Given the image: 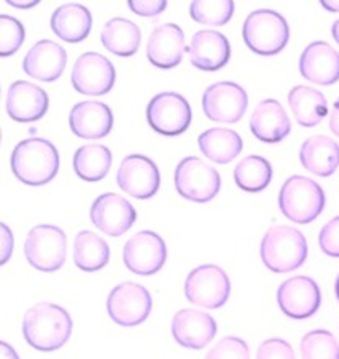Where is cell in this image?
Segmentation results:
<instances>
[{"mask_svg":"<svg viewBox=\"0 0 339 359\" xmlns=\"http://www.w3.org/2000/svg\"><path fill=\"white\" fill-rule=\"evenodd\" d=\"M291 107L297 123L303 128H313L321 123L328 114V102L325 95L310 87H293L289 93Z\"/></svg>","mask_w":339,"mask_h":359,"instance_id":"83f0119b","label":"cell"},{"mask_svg":"<svg viewBox=\"0 0 339 359\" xmlns=\"http://www.w3.org/2000/svg\"><path fill=\"white\" fill-rule=\"evenodd\" d=\"M235 12V2L232 0H194L189 5V13L194 22L212 27H222L230 22Z\"/></svg>","mask_w":339,"mask_h":359,"instance_id":"d6a6232c","label":"cell"},{"mask_svg":"<svg viewBox=\"0 0 339 359\" xmlns=\"http://www.w3.org/2000/svg\"><path fill=\"white\" fill-rule=\"evenodd\" d=\"M137 212L126 198L116 193H104L90 208V221L98 231L109 237L126 233L136 222Z\"/></svg>","mask_w":339,"mask_h":359,"instance_id":"9a60e30c","label":"cell"},{"mask_svg":"<svg viewBox=\"0 0 339 359\" xmlns=\"http://www.w3.org/2000/svg\"><path fill=\"white\" fill-rule=\"evenodd\" d=\"M23 250L33 268L44 273L57 271L66 263L67 237L62 229L41 224L28 232Z\"/></svg>","mask_w":339,"mask_h":359,"instance_id":"8992f818","label":"cell"},{"mask_svg":"<svg viewBox=\"0 0 339 359\" xmlns=\"http://www.w3.org/2000/svg\"><path fill=\"white\" fill-rule=\"evenodd\" d=\"M113 111L108 104L97 100L77 103L69 114L72 133L82 139L106 137L113 129Z\"/></svg>","mask_w":339,"mask_h":359,"instance_id":"44dd1931","label":"cell"},{"mask_svg":"<svg viewBox=\"0 0 339 359\" xmlns=\"http://www.w3.org/2000/svg\"><path fill=\"white\" fill-rule=\"evenodd\" d=\"M232 291L227 273L217 265L194 268L184 281V296L194 306L221 309L228 301Z\"/></svg>","mask_w":339,"mask_h":359,"instance_id":"ba28073f","label":"cell"},{"mask_svg":"<svg viewBox=\"0 0 339 359\" xmlns=\"http://www.w3.org/2000/svg\"><path fill=\"white\" fill-rule=\"evenodd\" d=\"M25 27L10 15H0V56H12L25 41Z\"/></svg>","mask_w":339,"mask_h":359,"instance_id":"e575fe53","label":"cell"},{"mask_svg":"<svg viewBox=\"0 0 339 359\" xmlns=\"http://www.w3.org/2000/svg\"><path fill=\"white\" fill-rule=\"evenodd\" d=\"M168 257L167 243L158 233L152 231H141L132 236L124 245L123 258L129 271L152 276L160 271Z\"/></svg>","mask_w":339,"mask_h":359,"instance_id":"8fae6325","label":"cell"},{"mask_svg":"<svg viewBox=\"0 0 339 359\" xmlns=\"http://www.w3.org/2000/svg\"><path fill=\"white\" fill-rule=\"evenodd\" d=\"M172 333L181 346L189 350H202L216 337L217 323L207 312L183 309L174 313Z\"/></svg>","mask_w":339,"mask_h":359,"instance_id":"e0dca14e","label":"cell"},{"mask_svg":"<svg viewBox=\"0 0 339 359\" xmlns=\"http://www.w3.org/2000/svg\"><path fill=\"white\" fill-rule=\"evenodd\" d=\"M330 129L335 136L339 137V98L335 103V107H333V111L330 114Z\"/></svg>","mask_w":339,"mask_h":359,"instance_id":"60d3db41","label":"cell"},{"mask_svg":"<svg viewBox=\"0 0 339 359\" xmlns=\"http://www.w3.org/2000/svg\"><path fill=\"white\" fill-rule=\"evenodd\" d=\"M300 163L317 177H331L339 167V146L331 137L313 136L300 147Z\"/></svg>","mask_w":339,"mask_h":359,"instance_id":"d4e9b609","label":"cell"},{"mask_svg":"<svg viewBox=\"0 0 339 359\" xmlns=\"http://www.w3.org/2000/svg\"><path fill=\"white\" fill-rule=\"evenodd\" d=\"M204 359H250V346L238 337H226L207 351Z\"/></svg>","mask_w":339,"mask_h":359,"instance_id":"d590c367","label":"cell"},{"mask_svg":"<svg viewBox=\"0 0 339 359\" xmlns=\"http://www.w3.org/2000/svg\"><path fill=\"white\" fill-rule=\"evenodd\" d=\"M116 182L129 196L148 199L155 196L160 188V172L155 163L146 156H127L118 168Z\"/></svg>","mask_w":339,"mask_h":359,"instance_id":"2e32d148","label":"cell"},{"mask_svg":"<svg viewBox=\"0 0 339 359\" xmlns=\"http://www.w3.org/2000/svg\"><path fill=\"white\" fill-rule=\"evenodd\" d=\"M191 119L188 100L177 92L158 93L147 104V123L162 136H179L189 128Z\"/></svg>","mask_w":339,"mask_h":359,"instance_id":"30bf717a","label":"cell"},{"mask_svg":"<svg viewBox=\"0 0 339 359\" xmlns=\"http://www.w3.org/2000/svg\"><path fill=\"white\" fill-rule=\"evenodd\" d=\"M92 13L81 4H66L56 8L51 17V28L57 38L67 43H81L92 29Z\"/></svg>","mask_w":339,"mask_h":359,"instance_id":"484cf974","label":"cell"},{"mask_svg":"<svg viewBox=\"0 0 339 359\" xmlns=\"http://www.w3.org/2000/svg\"><path fill=\"white\" fill-rule=\"evenodd\" d=\"M8 5H12V7H18V8H32L34 5L39 4V0H32V2H18V0H7Z\"/></svg>","mask_w":339,"mask_h":359,"instance_id":"7bdbcfd3","label":"cell"},{"mask_svg":"<svg viewBox=\"0 0 339 359\" xmlns=\"http://www.w3.org/2000/svg\"><path fill=\"white\" fill-rule=\"evenodd\" d=\"M256 359H296L291 343L282 338H269L258 348Z\"/></svg>","mask_w":339,"mask_h":359,"instance_id":"8d00e7d4","label":"cell"},{"mask_svg":"<svg viewBox=\"0 0 339 359\" xmlns=\"http://www.w3.org/2000/svg\"><path fill=\"white\" fill-rule=\"evenodd\" d=\"M72 318L66 309L51 302H39L23 317V337L38 351H56L69 341Z\"/></svg>","mask_w":339,"mask_h":359,"instance_id":"6da1fadb","label":"cell"},{"mask_svg":"<svg viewBox=\"0 0 339 359\" xmlns=\"http://www.w3.org/2000/svg\"><path fill=\"white\" fill-rule=\"evenodd\" d=\"M326 196L312 178L293 175L284 182L279 191V208L289 221L310 224L325 209Z\"/></svg>","mask_w":339,"mask_h":359,"instance_id":"277c9868","label":"cell"},{"mask_svg":"<svg viewBox=\"0 0 339 359\" xmlns=\"http://www.w3.org/2000/svg\"><path fill=\"white\" fill-rule=\"evenodd\" d=\"M318 242L325 255L339 258V216L323 226Z\"/></svg>","mask_w":339,"mask_h":359,"instance_id":"74e56055","label":"cell"},{"mask_svg":"<svg viewBox=\"0 0 339 359\" xmlns=\"http://www.w3.org/2000/svg\"><path fill=\"white\" fill-rule=\"evenodd\" d=\"M0 350H2V359H20L17 351L13 350L12 346L8 345V343L2 341V345H0Z\"/></svg>","mask_w":339,"mask_h":359,"instance_id":"b9f144b4","label":"cell"},{"mask_svg":"<svg viewBox=\"0 0 339 359\" xmlns=\"http://www.w3.org/2000/svg\"><path fill=\"white\" fill-rule=\"evenodd\" d=\"M199 149L209 161L214 163L232 162L233 158L240 156L243 149V141L238 133L228 128H212L204 131L198 139Z\"/></svg>","mask_w":339,"mask_h":359,"instance_id":"4316f807","label":"cell"},{"mask_svg":"<svg viewBox=\"0 0 339 359\" xmlns=\"http://www.w3.org/2000/svg\"><path fill=\"white\" fill-rule=\"evenodd\" d=\"M250 128L254 137L263 142L272 144L286 139L291 133L292 124L282 104L277 100L268 98L258 103V107L254 108L250 118Z\"/></svg>","mask_w":339,"mask_h":359,"instance_id":"cb8c5ba5","label":"cell"},{"mask_svg":"<svg viewBox=\"0 0 339 359\" xmlns=\"http://www.w3.org/2000/svg\"><path fill=\"white\" fill-rule=\"evenodd\" d=\"M186 51L194 67L199 71L214 72L222 69L230 59V43L222 33L214 29H201L194 33Z\"/></svg>","mask_w":339,"mask_h":359,"instance_id":"ffe728a7","label":"cell"},{"mask_svg":"<svg viewBox=\"0 0 339 359\" xmlns=\"http://www.w3.org/2000/svg\"><path fill=\"white\" fill-rule=\"evenodd\" d=\"M237 187L248 193L263 191L272 180V167L264 157L250 156L238 163L233 172Z\"/></svg>","mask_w":339,"mask_h":359,"instance_id":"1f68e13d","label":"cell"},{"mask_svg":"<svg viewBox=\"0 0 339 359\" xmlns=\"http://www.w3.org/2000/svg\"><path fill=\"white\" fill-rule=\"evenodd\" d=\"M302 359H339V343L328 330H313L300 341Z\"/></svg>","mask_w":339,"mask_h":359,"instance_id":"836d02e7","label":"cell"},{"mask_svg":"<svg viewBox=\"0 0 339 359\" xmlns=\"http://www.w3.org/2000/svg\"><path fill=\"white\" fill-rule=\"evenodd\" d=\"M219 172L198 157H186L174 170V187L184 199L193 203H209L221 191Z\"/></svg>","mask_w":339,"mask_h":359,"instance_id":"52a82bcc","label":"cell"},{"mask_svg":"<svg viewBox=\"0 0 339 359\" xmlns=\"http://www.w3.org/2000/svg\"><path fill=\"white\" fill-rule=\"evenodd\" d=\"M49 97L41 87L34 83L17 81L8 88L7 113L18 123H34L46 114Z\"/></svg>","mask_w":339,"mask_h":359,"instance_id":"d6986e66","label":"cell"},{"mask_svg":"<svg viewBox=\"0 0 339 359\" xmlns=\"http://www.w3.org/2000/svg\"><path fill=\"white\" fill-rule=\"evenodd\" d=\"M109 247L95 232L82 231L74 242V263L82 271H98L108 265Z\"/></svg>","mask_w":339,"mask_h":359,"instance_id":"f546056e","label":"cell"},{"mask_svg":"<svg viewBox=\"0 0 339 359\" xmlns=\"http://www.w3.org/2000/svg\"><path fill=\"white\" fill-rule=\"evenodd\" d=\"M243 39L253 53L261 56L281 53L289 43L287 20L274 10H254L243 23Z\"/></svg>","mask_w":339,"mask_h":359,"instance_id":"5b68a950","label":"cell"},{"mask_svg":"<svg viewBox=\"0 0 339 359\" xmlns=\"http://www.w3.org/2000/svg\"><path fill=\"white\" fill-rule=\"evenodd\" d=\"M298 69L312 83L333 86L339 81V53L325 41H315L303 49Z\"/></svg>","mask_w":339,"mask_h":359,"instance_id":"ac0fdd59","label":"cell"},{"mask_svg":"<svg viewBox=\"0 0 339 359\" xmlns=\"http://www.w3.org/2000/svg\"><path fill=\"white\" fill-rule=\"evenodd\" d=\"M321 5L330 12H339V2H331V0H321Z\"/></svg>","mask_w":339,"mask_h":359,"instance_id":"ee69618b","label":"cell"},{"mask_svg":"<svg viewBox=\"0 0 339 359\" xmlns=\"http://www.w3.org/2000/svg\"><path fill=\"white\" fill-rule=\"evenodd\" d=\"M10 167L22 183L41 187L57 175L59 152L48 139H25L13 149Z\"/></svg>","mask_w":339,"mask_h":359,"instance_id":"7a4b0ae2","label":"cell"},{"mask_svg":"<svg viewBox=\"0 0 339 359\" xmlns=\"http://www.w3.org/2000/svg\"><path fill=\"white\" fill-rule=\"evenodd\" d=\"M141 29L131 20L111 18L102 29V43L109 53L129 57L141 46Z\"/></svg>","mask_w":339,"mask_h":359,"instance_id":"f1b7e54d","label":"cell"},{"mask_svg":"<svg viewBox=\"0 0 339 359\" xmlns=\"http://www.w3.org/2000/svg\"><path fill=\"white\" fill-rule=\"evenodd\" d=\"M259 255L272 273H289L307 260L308 245L303 233L291 226H274L264 233Z\"/></svg>","mask_w":339,"mask_h":359,"instance_id":"3957f363","label":"cell"},{"mask_svg":"<svg viewBox=\"0 0 339 359\" xmlns=\"http://www.w3.org/2000/svg\"><path fill=\"white\" fill-rule=\"evenodd\" d=\"M335 291H336V297H338V301H339V274H338V278H336V284H335Z\"/></svg>","mask_w":339,"mask_h":359,"instance_id":"bcb514c9","label":"cell"},{"mask_svg":"<svg viewBox=\"0 0 339 359\" xmlns=\"http://www.w3.org/2000/svg\"><path fill=\"white\" fill-rule=\"evenodd\" d=\"M202 108L211 121L238 123L248 108V95L245 88L235 82H217L204 92Z\"/></svg>","mask_w":339,"mask_h":359,"instance_id":"7c38bea8","label":"cell"},{"mask_svg":"<svg viewBox=\"0 0 339 359\" xmlns=\"http://www.w3.org/2000/svg\"><path fill=\"white\" fill-rule=\"evenodd\" d=\"M277 304L282 313L293 320H305L318 311L321 292L315 279L293 276L284 281L277 289Z\"/></svg>","mask_w":339,"mask_h":359,"instance_id":"5bb4252c","label":"cell"},{"mask_svg":"<svg viewBox=\"0 0 339 359\" xmlns=\"http://www.w3.org/2000/svg\"><path fill=\"white\" fill-rule=\"evenodd\" d=\"M331 34H333V38H335V41L339 44V20H336V22L333 23Z\"/></svg>","mask_w":339,"mask_h":359,"instance_id":"f6af8a7d","label":"cell"},{"mask_svg":"<svg viewBox=\"0 0 339 359\" xmlns=\"http://www.w3.org/2000/svg\"><path fill=\"white\" fill-rule=\"evenodd\" d=\"M106 309L114 323L121 327H136L151 316L152 296L142 284L121 283L109 292Z\"/></svg>","mask_w":339,"mask_h":359,"instance_id":"9c48e42d","label":"cell"},{"mask_svg":"<svg viewBox=\"0 0 339 359\" xmlns=\"http://www.w3.org/2000/svg\"><path fill=\"white\" fill-rule=\"evenodd\" d=\"M116 83V69L103 54L85 53L72 69V86L77 92L90 97H99L111 92Z\"/></svg>","mask_w":339,"mask_h":359,"instance_id":"4fadbf2b","label":"cell"},{"mask_svg":"<svg viewBox=\"0 0 339 359\" xmlns=\"http://www.w3.org/2000/svg\"><path fill=\"white\" fill-rule=\"evenodd\" d=\"M165 0H129L127 7L141 17H157L167 8Z\"/></svg>","mask_w":339,"mask_h":359,"instance_id":"f35d334b","label":"cell"},{"mask_svg":"<svg viewBox=\"0 0 339 359\" xmlns=\"http://www.w3.org/2000/svg\"><path fill=\"white\" fill-rule=\"evenodd\" d=\"M13 252V233L10 229L2 224V265L10 260Z\"/></svg>","mask_w":339,"mask_h":359,"instance_id":"ab89813d","label":"cell"},{"mask_svg":"<svg viewBox=\"0 0 339 359\" xmlns=\"http://www.w3.org/2000/svg\"><path fill=\"white\" fill-rule=\"evenodd\" d=\"M67 66V53L51 39H41L23 59V71L41 82H54Z\"/></svg>","mask_w":339,"mask_h":359,"instance_id":"7402d4cb","label":"cell"},{"mask_svg":"<svg viewBox=\"0 0 339 359\" xmlns=\"http://www.w3.org/2000/svg\"><path fill=\"white\" fill-rule=\"evenodd\" d=\"M113 156L108 147L99 144L82 146L74 156V170L85 182H99L108 175Z\"/></svg>","mask_w":339,"mask_h":359,"instance_id":"4dcf8cb0","label":"cell"},{"mask_svg":"<svg viewBox=\"0 0 339 359\" xmlns=\"http://www.w3.org/2000/svg\"><path fill=\"white\" fill-rule=\"evenodd\" d=\"M184 33L177 23H165L155 28L147 41V59L158 69L177 67L183 59Z\"/></svg>","mask_w":339,"mask_h":359,"instance_id":"603a6c76","label":"cell"}]
</instances>
